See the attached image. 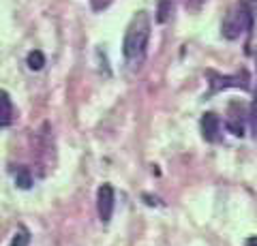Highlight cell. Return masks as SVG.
Here are the masks:
<instances>
[{"label": "cell", "instance_id": "obj_1", "mask_svg": "<svg viewBox=\"0 0 257 246\" xmlns=\"http://www.w3.org/2000/svg\"><path fill=\"white\" fill-rule=\"evenodd\" d=\"M150 33H152L150 13L138 11L131 18V22H128L124 39H122V54H124V60L131 67H140L144 62V58H146Z\"/></svg>", "mask_w": 257, "mask_h": 246}, {"label": "cell", "instance_id": "obj_2", "mask_svg": "<svg viewBox=\"0 0 257 246\" xmlns=\"http://www.w3.org/2000/svg\"><path fill=\"white\" fill-rule=\"evenodd\" d=\"M253 24V15H251V9L244 5V3H238L236 7H231L225 15V20L221 24V33L225 39L234 41L240 35H244Z\"/></svg>", "mask_w": 257, "mask_h": 246}, {"label": "cell", "instance_id": "obj_3", "mask_svg": "<svg viewBox=\"0 0 257 246\" xmlns=\"http://www.w3.org/2000/svg\"><path fill=\"white\" fill-rule=\"evenodd\" d=\"M114 205H116V193L111 184H101L96 190V214H99L101 223H109L111 214H114Z\"/></svg>", "mask_w": 257, "mask_h": 246}, {"label": "cell", "instance_id": "obj_4", "mask_svg": "<svg viewBox=\"0 0 257 246\" xmlns=\"http://www.w3.org/2000/svg\"><path fill=\"white\" fill-rule=\"evenodd\" d=\"M208 77H210V94L214 92H219V90H225V88H242L246 90L248 88V75H246V71H242V73H238V75H216V73H208Z\"/></svg>", "mask_w": 257, "mask_h": 246}, {"label": "cell", "instance_id": "obj_5", "mask_svg": "<svg viewBox=\"0 0 257 246\" xmlns=\"http://www.w3.org/2000/svg\"><path fill=\"white\" fill-rule=\"evenodd\" d=\"M246 118L248 116H244L242 103H231L229 109H227V118H225V129H227L231 135H236V137H242Z\"/></svg>", "mask_w": 257, "mask_h": 246}, {"label": "cell", "instance_id": "obj_6", "mask_svg": "<svg viewBox=\"0 0 257 246\" xmlns=\"http://www.w3.org/2000/svg\"><path fill=\"white\" fill-rule=\"evenodd\" d=\"M199 126H202V137L208 141V144H216V141L221 139V120L216 114H212V112L204 114Z\"/></svg>", "mask_w": 257, "mask_h": 246}, {"label": "cell", "instance_id": "obj_7", "mask_svg": "<svg viewBox=\"0 0 257 246\" xmlns=\"http://www.w3.org/2000/svg\"><path fill=\"white\" fill-rule=\"evenodd\" d=\"M11 120H13V105H11V97L9 92H3V129H9L11 126Z\"/></svg>", "mask_w": 257, "mask_h": 246}, {"label": "cell", "instance_id": "obj_8", "mask_svg": "<svg viewBox=\"0 0 257 246\" xmlns=\"http://www.w3.org/2000/svg\"><path fill=\"white\" fill-rule=\"evenodd\" d=\"M9 246H30V231H28V227L20 225L18 229H15Z\"/></svg>", "mask_w": 257, "mask_h": 246}, {"label": "cell", "instance_id": "obj_9", "mask_svg": "<svg viewBox=\"0 0 257 246\" xmlns=\"http://www.w3.org/2000/svg\"><path fill=\"white\" fill-rule=\"evenodd\" d=\"M15 184L24 190H28L32 186V173L28 167H18V171H15Z\"/></svg>", "mask_w": 257, "mask_h": 246}, {"label": "cell", "instance_id": "obj_10", "mask_svg": "<svg viewBox=\"0 0 257 246\" xmlns=\"http://www.w3.org/2000/svg\"><path fill=\"white\" fill-rule=\"evenodd\" d=\"M26 65L30 71H41L43 65H45V56H43V52H39V50H32L28 56H26Z\"/></svg>", "mask_w": 257, "mask_h": 246}, {"label": "cell", "instance_id": "obj_11", "mask_svg": "<svg viewBox=\"0 0 257 246\" xmlns=\"http://www.w3.org/2000/svg\"><path fill=\"white\" fill-rule=\"evenodd\" d=\"M170 13H172V0H161V5H159V15H157V22H167V18H170Z\"/></svg>", "mask_w": 257, "mask_h": 246}, {"label": "cell", "instance_id": "obj_12", "mask_svg": "<svg viewBox=\"0 0 257 246\" xmlns=\"http://www.w3.org/2000/svg\"><path fill=\"white\" fill-rule=\"evenodd\" d=\"M248 122H251V131H253V137L257 141V90H255V99L251 103V112H248Z\"/></svg>", "mask_w": 257, "mask_h": 246}, {"label": "cell", "instance_id": "obj_13", "mask_svg": "<svg viewBox=\"0 0 257 246\" xmlns=\"http://www.w3.org/2000/svg\"><path fill=\"white\" fill-rule=\"evenodd\" d=\"M204 3L206 0H184V7H187L189 11H193V13H197L199 9L204 7Z\"/></svg>", "mask_w": 257, "mask_h": 246}, {"label": "cell", "instance_id": "obj_14", "mask_svg": "<svg viewBox=\"0 0 257 246\" xmlns=\"http://www.w3.org/2000/svg\"><path fill=\"white\" fill-rule=\"evenodd\" d=\"M109 5H111V0H90L92 11H103V9H107Z\"/></svg>", "mask_w": 257, "mask_h": 246}, {"label": "cell", "instance_id": "obj_15", "mask_svg": "<svg viewBox=\"0 0 257 246\" xmlns=\"http://www.w3.org/2000/svg\"><path fill=\"white\" fill-rule=\"evenodd\" d=\"M244 246H257V235H253V237H248V240L244 242Z\"/></svg>", "mask_w": 257, "mask_h": 246}]
</instances>
